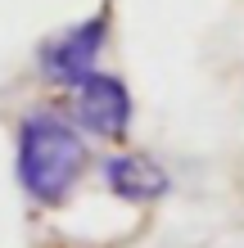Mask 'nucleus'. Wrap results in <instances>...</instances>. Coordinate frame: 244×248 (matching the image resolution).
<instances>
[{
	"mask_svg": "<svg viewBox=\"0 0 244 248\" xmlns=\"http://www.w3.org/2000/svg\"><path fill=\"white\" fill-rule=\"evenodd\" d=\"M91 167V136L64 104H36L14 122V176L27 203L64 208Z\"/></svg>",
	"mask_w": 244,
	"mask_h": 248,
	"instance_id": "f257e3e1",
	"label": "nucleus"
},
{
	"mask_svg": "<svg viewBox=\"0 0 244 248\" xmlns=\"http://www.w3.org/2000/svg\"><path fill=\"white\" fill-rule=\"evenodd\" d=\"M64 108L91 140H109V144H122L131 136V122H136V99H131V86L118 72H86L81 81H73L64 91Z\"/></svg>",
	"mask_w": 244,
	"mask_h": 248,
	"instance_id": "f03ea898",
	"label": "nucleus"
},
{
	"mask_svg": "<svg viewBox=\"0 0 244 248\" xmlns=\"http://www.w3.org/2000/svg\"><path fill=\"white\" fill-rule=\"evenodd\" d=\"M109 41H113V9L99 5L95 14H86V18L68 23L54 36L41 41L36 46V68L46 72V81L68 91L73 81H81L86 72L99 68V54L109 50Z\"/></svg>",
	"mask_w": 244,
	"mask_h": 248,
	"instance_id": "7ed1b4c3",
	"label": "nucleus"
},
{
	"mask_svg": "<svg viewBox=\"0 0 244 248\" xmlns=\"http://www.w3.org/2000/svg\"><path fill=\"white\" fill-rule=\"evenodd\" d=\"M99 181L113 199L122 203H136V208H145V203H159L172 194V171L159 163V158L149 154H136V149H113L99 158Z\"/></svg>",
	"mask_w": 244,
	"mask_h": 248,
	"instance_id": "20e7f679",
	"label": "nucleus"
}]
</instances>
